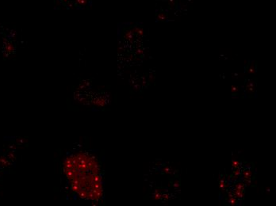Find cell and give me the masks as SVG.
Listing matches in <instances>:
<instances>
[{
    "mask_svg": "<svg viewBox=\"0 0 276 206\" xmlns=\"http://www.w3.org/2000/svg\"><path fill=\"white\" fill-rule=\"evenodd\" d=\"M65 167L67 175L72 181L73 189L79 196L90 199L99 197L101 189L98 166L92 158L85 155L73 156L69 158Z\"/></svg>",
    "mask_w": 276,
    "mask_h": 206,
    "instance_id": "cell-1",
    "label": "cell"
}]
</instances>
